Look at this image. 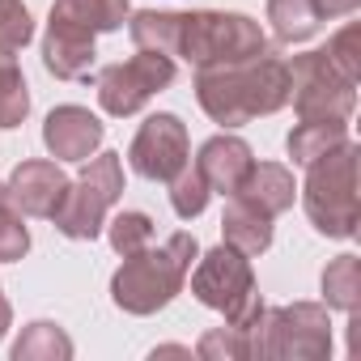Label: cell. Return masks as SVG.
Listing matches in <instances>:
<instances>
[{"label": "cell", "mask_w": 361, "mask_h": 361, "mask_svg": "<svg viewBox=\"0 0 361 361\" xmlns=\"http://www.w3.org/2000/svg\"><path fill=\"white\" fill-rule=\"evenodd\" d=\"M128 35L140 51H161L170 60H188L192 68L243 64L268 51V35L247 13L196 9V13H157L140 9L128 22Z\"/></svg>", "instance_id": "1"}, {"label": "cell", "mask_w": 361, "mask_h": 361, "mask_svg": "<svg viewBox=\"0 0 361 361\" xmlns=\"http://www.w3.org/2000/svg\"><path fill=\"white\" fill-rule=\"evenodd\" d=\"M196 102L221 128H243L259 115L289 106V68L281 56L264 51L243 64L196 68Z\"/></svg>", "instance_id": "2"}, {"label": "cell", "mask_w": 361, "mask_h": 361, "mask_svg": "<svg viewBox=\"0 0 361 361\" xmlns=\"http://www.w3.org/2000/svg\"><path fill=\"white\" fill-rule=\"evenodd\" d=\"M196 255H200V243H196V234H188V230L170 234L161 247L149 243L145 251L123 255V264H119L115 276H111V302H115L123 314H136V319L166 310L178 293H183Z\"/></svg>", "instance_id": "3"}, {"label": "cell", "mask_w": 361, "mask_h": 361, "mask_svg": "<svg viewBox=\"0 0 361 361\" xmlns=\"http://www.w3.org/2000/svg\"><path fill=\"white\" fill-rule=\"evenodd\" d=\"M357 140L348 136L331 153L314 157L306 166L302 183V209L310 226L327 238H357L361 230V196H357Z\"/></svg>", "instance_id": "4"}, {"label": "cell", "mask_w": 361, "mask_h": 361, "mask_svg": "<svg viewBox=\"0 0 361 361\" xmlns=\"http://www.w3.org/2000/svg\"><path fill=\"white\" fill-rule=\"evenodd\" d=\"M188 281H192L196 302L209 306V310H217V314H226L230 327L251 331V327L259 323V314H264V298H259V289H255L251 255L234 251L230 243H221V247L196 255Z\"/></svg>", "instance_id": "5"}, {"label": "cell", "mask_w": 361, "mask_h": 361, "mask_svg": "<svg viewBox=\"0 0 361 361\" xmlns=\"http://www.w3.org/2000/svg\"><path fill=\"white\" fill-rule=\"evenodd\" d=\"M255 361H323L331 357V319L323 302L264 306L259 323L247 331Z\"/></svg>", "instance_id": "6"}, {"label": "cell", "mask_w": 361, "mask_h": 361, "mask_svg": "<svg viewBox=\"0 0 361 361\" xmlns=\"http://www.w3.org/2000/svg\"><path fill=\"white\" fill-rule=\"evenodd\" d=\"M123 196V161L119 153H94L85 157V170L77 174V183H68V196L60 204V213L51 217L56 230L73 243H94L111 217V209Z\"/></svg>", "instance_id": "7"}, {"label": "cell", "mask_w": 361, "mask_h": 361, "mask_svg": "<svg viewBox=\"0 0 361 361\" xmlns=\"http://www.w3.org/2000/svg\"><path fill=\"white\" fill-rule=\"evenodd\" d=\"M289 68V102L298 119H348L357 106V81H348L327 51H302L285 60Z\"/></svg>", "instance_id": "8"}, {"label": "cell", "mask_w": 361, "mask_h": 361, "mask_svg": "<svg viewBox=\"0 0 361 361\" xmlns=\"http://www.w3.org/2000/svg\"><path fill=\"white\" fill-rule=\"evenodd\" d=\"M170 85H174V60L161 56V51H140V47H136V56H128L119 64H106L94 81L98 106L115 119L136 115L153 94H161Z\"/></svg>", "instance_id": "9"}, {"label": "cell", "mask_w": 361, "mask_h": 361, "mask_svg": "<svg viewBox=\"0 0 361 361\" xmlns=\"http://www.w3.org/2000/svg\"><path fill=\"white\" fill-rule=\"evenodd\" d=\"M192 157V140H188V123L170 115V111H157L140 123V132L132 136L128 145V161L140 178L149 183H170V178L188 166Z\"/></svg>", "instance_id": "10"}, {"label": "cell", "mask_w": 361, "mask_h": 361, "mask_svg": "<svg viewBox=\"0 0 361 361\" xmlns=\"http://www.w3.org/2000/svg\"><path fill=\"white\" fill-rule=\"evenodd\" d=\"M94 30L85 22H77L68 9L51 5L47 13V35H43V68L60 81H85L98 51H94Z\"/></svg>", "instance_id": "11"}, {"label": "cell", "mask_w": 361, "mask_h": 361, "mask_svg": "<svg viewBox=\"0 0 361 361\" xmlns=\"http://www.w3.org/2000/svg\"><path fill=\"white\" fill-rule=\"evenodd\" d=\"M68 183L73 178L60 170V161H43V157H26L13 166L9 174V200L22 209V217H43L51 221L68 196Z\"/></svg>", "instance_id": "12"}, {"label": "cell", "mask_w": 361, "mask_h": 361, "mask_svg": "<svg viewBox=\"0 0 361 361\" xmlns=\"http://www.w3.org/2000/svg\"><path fill=\"white\" fill-rule=\"evenodd\" d=\"M102 140H106V123L94 111L73 106V102L56 106L43 123V145L56 161H85L102 149Z\"/></svg>", "instance_id": "13"}, {"label": "cell", "mask_w": 361, "mask_h": 361, "mask_svg": "<svg viewBox=\"0 0 361 361\" xmlns=\"http://www.w3.org/2000/svg\"><path fill=\"white\" fill-rule=\"evenodd\" d=\"M251 166H255L251 145L243 136H230V132L204 140L200 153H196V170L204 174L209 192H217V196H234L243 188V178L251 174Z\"/></svg>", "instance_id": "14"}, {"label": "cell", "mask_w": 361, "mask_h": 361, "mask_svg": "<svg viewBox=\"0 0 361 361\" xmlns=\"http://www.w3.org/2000/svg\"><path fill=\"white\" fill-rule=\"evenodd\" d=\"M238 200H247L251 209H259V213H268L272 221L281 217V213H289L293 209V200H298V183H293V170L289 166H281V161H255L251 166V174L243 178V188L234 192Z\"/></svg>", "instance_id": "15"}, {"label": "cell", "mask_w": 361, "mask_h": 361, "mask_svg": "<svg viewBox=\"0 0 361 361\" xmlns=\"http://www.w3.org/2000/svg\"><path fill=\"white\" fill-rule=\"evenodd\" d=\"M221 243H230L234 251H243V255L255 259V255H264L272 247V217L259 213V209H251L247 200L230 196V204L221 213Z\"/></svg>", "instance_id": "16"}, {"label": "cell", "mask_w": 361, "mask_h": 361, "mask_svg": "<svg viewBox=\"0 0 361 361\" xmlns=\"http://www.w3.org/2000/svg\"><path fill=\"white\" fill-rule=\"evenodd\" d=\"M344 140H348V119H298L293 132L285 136V149H289L293 166H310L314 157L331 153Z\"/></svg>", "instance_id": "17"}, {"label": "cell", "mask_w": 361, "mask_h": 361, "mask_svg": "<svg viewBox=\"0 0 361 361\" xmlns=\"http://www.w3.org/2000/svg\"><path fill=\"white\" fill-rule=\"evenodd\" d=\"M68 357H73V340L51 319L26 323L22 336H18V344H13V361H68Z\"/></svg>", "instance_id": "18"}, {"label": "cell", "mask_w": 361, "mask_h": 361, "mask_svg": "<svg viewBox=\"0 0 361 361\" xmlns=\"http://www.w3.org/2000/svg\"><path fill=\"white\" fill-rule=\"evenodd\" d=\"M319 285H323V306L327 310L357 314V306H361V259L357 255H336L323 268Z\"/></svg>", "instance_id": "19"}, {"label": "cell", "mask_w": 361, "mask_h": 361, "mask_svg": "<svg viewBox=\"0 0 361 361\" xmlns=\"http://www.w3.org/2000/svg\"><path fill=\"white\" fill-rule=\"evenodd\" d=\"M268 22L281 43H306L323 26L314 0H268Z\"/></svg>", "instance_id": "20"}, {"label": "cell", "mask_w": 361, "mask_h": 361, "mask_svg": "<svg viewBox=\"0 0 361 361\" xmlns=\"http://www.w3.org/2000/svg\"><path fill=\"white\" fill-rule=\"evenodd\" d=\"M26 115H30V85L18 68V60H5L0 64V128L13 132L26 123Z\"/></svg>", "instance_id": "21"}, {"label": "cell", "mask_w": 361, "mask_h": 361, "mask_svg": "<svg viewBox=\"0 0 361 361\" xmlns=\"http://www.w3.org/2000/svg\"><path fill=\"white\" fill-rule=\"evenodd\" d=\"M166 188H170V209L183 217V221H196V217L209 209V200H213V192H209V183H204V174H200L192 161L178 170Z\"/></svg>", "instance_id": "22"}, {"label": "cell", "mask_w": 361, "mask_h": 361, "mask_svg": "<svg viewBox=\"0 0 361 361\" xmlns=\"http://www.w3.org/2000/svg\"><path fill=\"white\" fill-rule=\"evenodd\" d=\"M102 230H106L115 255H136V251H145V247L153 243V217L140 213V209H123V213L106 217Z\"/></svg>", "instance_id": "23"}, {"label": "cell", "mask_w": 361, "mask_h": 361, "mask_svg": "<svg viewBox=\"0 0 361 361\" xmlns=\"http://www.w3.org/2000/svg\"><path fill=\"white\" fill-rule=\"evenodd\" d=\"M60 9H68L77 22H85L94 35H111V30H123L132 5L128 0H56Z\"/></svg>", "instance_id": "24"}, {"label": "cell", "mask_w": 361, "mask_h": 361, "mask_svg": "<svg viewBox=\"0 0 361 361\" xmlns=\"http://www.w3.org/2000/svg\"><path fill=\"white\" fill-rule=\"evenodd\" d=\"M26 251H30V230L22 221V209L9 200V188L0 183V264L26 259Z\"/></svg>", "instance_id": "25"}, {"label": "cell", "mask_w": 361, "mask_h": 361, "mask_svg": "<svg viewBox=\"0 0 361 361\" xmlns=\"http://www.w3.org/2000/svg\"><path fill=\"white\" fill-rule=\"evenodd\" d=\"M196 357L204 361H251V344H247V331L238 327H209L196 344Z\"/></svg>", "instance_id": "26"}, {"label": "cell", "mask_w": 361, "mask_h": 361, "mask_svg": "<svg viewBox=\"0 0 361 361\" xmlns=\"http://www.w3.org/2000/svg\"><path fill=\"white\" fill-rule=\"evenodd\" d=\"M323 51H327V60H331L348 81H361V26H357V22H348L344 30H336Z\"/></svg>", "instance_id": "27"}, {"label": "cell", "mask_w": 361, "mask_h": 361, "mask_svg": "<svg viewBox=\"0 0 361 361\" xmlns=\"http://www.w3.org/2000/svg\"><path fill=\"white\" fill-rule=\"evenodd\" d=\"M35 39V18L22 0H0V47L5 51H22Z\"/></svg>", "instance_id": "28"}, {"label": "cell", "mask_w": 361, "mask_h": 361, "mask_svg": "<svg viewBox=\"0 0 361 361\" xmlns=\"http://www.w3.org/2000/svg\"><path fill=\"white\" fill-rule=\"evenodd\" d=\"M314 5H319V18L331 22V18H353L361 9V0H314Z\"/></svg>", "instance_id": "29"}, {"label": "cell", "mask_w": 361, "mask_h": 361, "mask_svg": "<svg viewBox=\"0 0 361 361\" xmlns=\"http://www.w3.org/2000/svg\"><path fill=\"white\" fill-rule=\"evenodd\" d=\"M13 327V306H9V298L0 293V340H5V331Z\"/></svg>", "instance_id": "30"}, {"label": "cell", "mask_w": 361, "mask_h": 361, "mask_svg": "<svg viewBox=\"0 0 361 361\" xmlns=\"http://www.w3.org/2000/svg\"><path fill=\"white\" fill-rule=\"evenodd\" d=\"M5 60H18V51H5V47H0V64H5Z\"/></svg>", "instance_id": "31"}]
</instances>
